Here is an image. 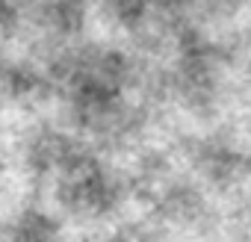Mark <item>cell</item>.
<instances>
[{
	"label": "cell",
	"mask_w": 251,
	"mask_h": 242,
	"mask_svg": "<svg viewBox=\"0 0 251 242\" xmlns=\"http://www.w3.org/2000/svg\"><path fill=\"white\" fill-rule=\"evenodd\" d=\"M15 242H56L50 218L45 213H27L15 227Z\"/></svg>",
	"instance_id": "obj_1"
},
{
	"label": "cell",
	"mask_w": 251,
	"mask_h": 242,
	"mask_svg": "<svg viewBox=\"0 0 251 242\" xmlns=\"http://www.w3.org/2000/svg\"><path fill=\"white\" fill-rule=\"evenodd\" d=\"M18 24V6L12 3H0V30H9Z\"/></svg>",
	"instance_id": "obj_2"
}]
</instances>
